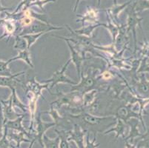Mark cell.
I'll return each mask as SVG.
<instances>
[{"label":"cell","mask_w":149,"mask_h":148,"mask_svg":"<svg viewBox=\"0 0 149 148\" xmlns=\"http://www.w3.org/2000/svg\"><path fill=\"white\" fill-rule=\"evenodd\" d=\"M6 134H7V129H5V135H4L3 138L0 140V148H8L9 146V144L6 139Z\"/></svg>","instance_id":"2"},{"label":"cell","mask_w":149,"mask_h":148,"mask_svg":"<svg viewBox=\"0 0 149 148\" xmlns=\"http://www.w3.org/2000/svg\"><path fill=\"white\" fill-rule=\"evenodd\" d=\"M2 110H1V107H0V138L2 136Z\"/></svg>","instance_id":"4"},{"label":"cell","mask_w":149,"mask_h":148,"mask_svg":"<svg viewBox=\"0 0 149 148\" xmlns=\"http://www.w3.org/2000/svg\"><path fill=\"white\" fill-rule=\"evenodd\" d=\"M7 64H8L7 62H3L0 61V73H7V74H8V68H7Z\"/></svg>","instance_id":"3"},{"label":"cell","mask_w":149,"mask_h":148,"mask_svg":"<svg viewBox=\"0 0 149 148\" xmlns=\"http://www.w3.org/2000/svg\"><path fill=\"white\" fill-rule=\"evenodd\" d=\"M13 148H14V147H13ZM29 148H31V147H30Z\"/></svg>","instance_id":"6"},{"label":"cell","mask_w":149,"mask_h":148,"mask_svg":"<svg viewBox=\"0 0 149 148\" xmlns=\"http://www.w3.org/2000/svg\"><path fill=\"white\" fill-rule=\"evenodd\" d=\"M44 142L46 148H59V138L52 141L45 136L44 138Z\"/></svg>","instance_id":"1"},{"label":"cell","mask_w":149,"mask_h":148,"mask_svg":"<svg viewBox=\"0 0 149 148\" xmlns=\"http://www.w3.org/2000/svg\"><path fill=\"white\" fill-rule=\"evenodd\" d=\"M6 9H8V8H2V7L1 6V4H0V12L2 11V10H6Z\"/></svg>","instance_id":"5"}]
</instances>
